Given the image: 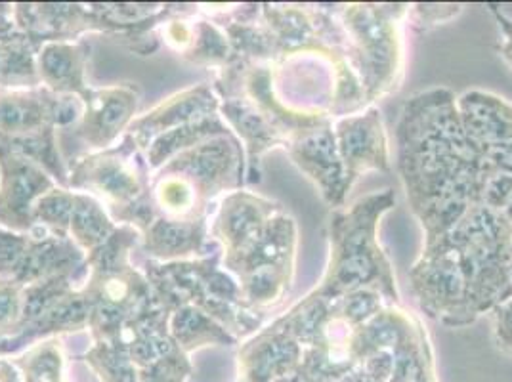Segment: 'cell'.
Returning <instances> with one entry per match:
<instances>
[{"label": "cell", "instance_id": "cell-3", "mask_svg": "<svg viewBox=\"0 0 512 382\" xmlns=\"http://www.w3.org/2000/svg\"><path fill=\"white\" fill-rule=\"evenodd\" d=\"M344 31V60L356 73L367 107L396 92L404 79V33L407 4L337 6Z\"/></svg>", "mask_w": 512, "mask_h": 382}, {"label": "cell", "instance_id": "cell-2", "mask_svg": "<svg viewBox=\"0 0 512 382\" xmlns=\"http://www.w3.org/2000/svg\"><path fill=\"white\" fill-rule=\"evenodd\" d=\"M396 205L392 190L369 193L329 216V262L312 295L337 300L354 291H377L400 304L392 262L379 243V224Z\"/></svg>", "mask_w": 512, "mask_h": 382}, {"label": "cell", "instance_id": "cell-10", "mask_svg": "<svg viewBox=\"0 0 512 382\" xmlns=\"http://www.w3.org/2000/svg\"><path fill=\"white\" fill-rule=\"evenodd\" d=\"M493 314V335L503 352L512 354V297L491 310Z\"/></svg>", "mask_w": 512, "mask_h": 382}, {"label": "cell", "instance_id": "cell-11", "mask_svg": "<svg viewBox=\"0 0 512 382\" xmlns=\"http://www.w3.org/2000/svg\"><path fill=\"white\" fill-rule=\"evenodd\" d=\"M488 8H490V12L493 14L495 22H497L499 31H501V39L497 43V52L503 58V62L511 67L512 71V20L499 10V6L488 4Z\"/></svg>", "mask_w": 512, "mask_h": 382}, {"label": "cell", "instance_id": "cell-9", "mask_svg": "<svg viewBox=\"0 0 512 382\" xmlns=\"http://www.w3.org/2000/svg\"><path fill=\"white\" fill-rule=\"evenodd\" d=\"M461 4H415L409 8V14H413V20L421 23L425 29L446 23L461 14Z\"/></svg>", "mask_w": 512, "mask_h": 382}, {"label": "cell", "instance_id": "cell-7", "mask_svg": "<svg viewBox=\"0 0 512 382\" xmlns=\"http://www.w3.org/2000/svg\"><path fill=\"white\" fill-rule=\"evenodd\" d=\"M333 130L350 186H354L365 172L377 170L388 174L392 170L390 144L383 115L377 107H365L362 113L337 119Z\"/></svg>", "mask_w": 512, "mask_h": 382}, {"label": "cell", "instance_id": "cell-4", "mask_svg": "<svg viewBox=\"0 0 512 382\" xmlns=\"http://www.w3.org/2000/svg\"><path fill=\"white\" fill-rule=\"evenodd\" d=\"M448 235L461 256L476 321L512 297V224L478 203Z\"/></svg>", "mask_w": 512, "mask_h": 382}, {"label": "cell", "instance_id": "cell-8", "mask_svg": "<svg viewBox=\"0 0 512 382\" xmlns=\"http://www.w3.org/2000/svg\"><path fill=\"white\" fill-rule=\"evenodd\" d=\"M457 111L480 157L512 148V104L505 98L484 90H467L457 96Z\"/></svg>", "mask_w": 512, "mask_h": 382}, {"label": "cell", "instance_id": "cell-6", "mask_svg": "<svg viewBox=\"0 0 512 382\" xmlns=\"http://www.w3.org/2000/svg\"><path fill=\"white\" fill-rule=\"evenodd\" d=\"M291 157L320 191L321 199L333 211L346 207V195L352 190L342 165L333 119H323L304 128L291 140Z\"/></svg>", "mask_w": 512, "mask_h": 382}, {"label": "cell", "instance_id": "cell-5", "mask_svg": "<svg viewBox=\"0 0 512 382\" xmlns=\"http://www.w3.org/2000/svg\"><path fill=\"white\" fill-rule=\"evenodd\" d=\"M411 291L427 318L451 329L474 323L461 256L449 235L428 241L409 270Z\"/></svg>", "mask_w": 512, "mask_h": 382}, {"label": "cell", "instance_id": "cell-1", "mask_svg": "<svg viewBox=\"0 0 512 382\" xmlns=\"http://www.w3.org/2000/svg\"><path fill=\"white\" fill-rule=\"evenodd\" d=\"M396 170L425 243L451 232L480 203L484 163L449 88L409 98L396 127Z\"/></svg>", "mask_w": 512, "mask_h": 382}]
</instances>
